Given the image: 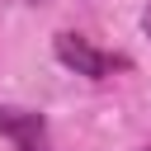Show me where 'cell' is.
Segmentation results:
<instances>
[{
    "label": "cell",
    "mask_w": 151,
    "mask_h": 151,
    "mask_svg": "<svg viewBox=\"0 0 151 151\" xmlns=\"http://www.w3.org/2000/svg\"><path fill=\"white\" fill-rule=\"evenodd\" d=\"M28 5H42V0H28Z\"/></svg>",
    "instance_id": "obj_4"
},
{
    "label": "cell",
    "mask_w": 151,
    "mask_h": 151,
    "mask_svg": "<svg viewBox=\"0 0 151 151\" xmlns=\"http://www.w3.org/2000/svg\"><path fill=\"white\" fill-rule=\"evenodd\" d=\"M0 137H9L19 151H52L47 118L33 109H0Z\"/></svg>",
    "instance_id": "obj_2"
},
{
    "label": "cell",
    "mask_w": 151,
    "mask_h": 151,
    "mask_svg": "<svg viewBox=\"0 0 151 151\" xmlns=\"http://www.w3.org/2000/svg\"><path fill=\"white\" fill-rule=\"evenodd\" d=\"M142 28H146V38H151V0H146V14H142Z\"/></svg>",
    "instance_id": "obj_3"
},
{
    "label": "cell",
    "mask_w": 151,
    "mask_h": 151,
    "mask_svg": "<svg viewBox=\"0 0 151 151\" xmlns=\"http://www.w3.org/2000/svg\"><path fill=\"white\" fill-rule=\"evenodd\" d=\"M52 52H57V61L66 66V71H76V76H85V80H109L123 61L118 57H109V52H99L90 38H80V33H71V28H61L57 38H52Z\"/></svg>",
    "instance_id": "obj_1"
}]
</instances>
